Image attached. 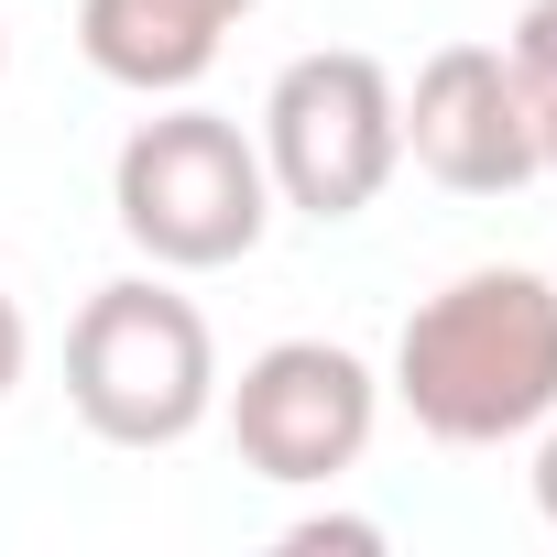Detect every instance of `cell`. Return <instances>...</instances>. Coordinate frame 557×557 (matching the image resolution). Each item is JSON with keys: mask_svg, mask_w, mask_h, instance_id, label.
<instances>
[{"mask_svg": "<svg viewBox=\"0 0 557 557\" xmlns=\"http://www.w3.org/2000/svg\"><path fill=\"white\" fill-rule=\"evenodd\" d=\"M503 55H513V88H524V121H535V175H557V0H524Z\"/></svg>", "mask_w": 557, "mask_h": 557, "instance_id": "8", "label": "cell"}, {"mask_svg": "<svg viewBox=\"0 0 557 557\" xmlns=\"http://www.w3.org/2000/svg\"><path fill=\"white\" fill-rule=\"evenodd\" d=\"M110 219L121 240L153 262V273H219V262H251L262 230H273V175H262V143L230 121V110H153L132 121V143L110 153Z\"/></svg>", "mask_w": 557, "mask_h": 557, "instance_id": "2", "label": "cell"}, {"mask_svg": "<svg viewBox=\"0 0 557 557\" xmlns=\"http://www.w3.org/2000/svg\"><path fill=\"white\" fill-rule=\"evenodd\" d=\"M262 0H77V55L132 99H186Z\"/></svg>", "mask_w": 557, "mask_h": 557, "instance_id": "7", "label": "cell"}, {"mask_svg": "<svg viewBox=\"0 0 557 557\" xmlns=\"http://www.w3.org/2000/svg\"><path fill=\"white\" fill-rule=\"evenodd\" d=\"M394 405L437 448H503L557 416V285L535 262H470L416 296L394 339Z\"/></svg>", "mask_w": 557, "mask_h": 557, "instance_id": "1", "label": "cell"}, {"mask_svg": "<svg viewBox=\"0 0 557 557\" xmlns=\"http://www.w3.org/2000/svg\"><path fill=\"white\" fill-rule=\"evenodd\" d=\"M405 153L448 197H513V186H535V121H524L513 55L503 45H437L416 66V88H405Z\"/></svg>", "mask_w": 557, "mask_h": 557, "instance_id": "6", "label": "cell"}, {"mask_svg": "<svg viewBox=\"0 0 557 557\" xmlns=\"http://www.w3.org/2000/svg\"><path fill=\"white\" fill-rule=\"evenodd\" d=\"M251 143H262L273 208L339 230V219H361V208L394 186V164H405V88H394L383 55L318 45V55H296L285 77L262 88V132H251Z\"/></svg>", "mask_w": 557, "mask_h": 557, "instance_id": "4", "label": "cell"}, {"mask_svg": "<svg viewBox=\"0 0 557 557\" xmlns=\"http://www.w3.org/2000/svg\"><path fill=\"white\" fill-rule=\"evenodd\" d=\"M0 77H12V23H0Z\"/></svg>", "mask_w": 557, "mask_h": 557, "instance_id": "12", "label": "cell"}, {"mask_svg": "<svg viewBox=\"0 0 557 557\" xmlns=\"http://www.w3.org/2000/svg\"><path fill=\"white\" fill-rule=\"evenodd\" d=\"M219 416H230L240 470L318 492V481L361 470V448L383 426V372L339 339H273V350L240 361V383H219Z\"/></svg>", "mask_w": 557, "mask_h": 557, "instance_id": "5", "label": "cell"}, {"mask_svg": "<svg viewBox=\"0 0 557 557\" xmlns=\"http://www.w3.org/2000/svg\"><path fill=\"white\" fill-rule=\"evenodd\" d=\"M535 513H546V524H557V416H546V426H535Z\"/></svg>", "mask_w": 557, "mask_h": 557, "instance_id": "11", "label": "cell"}, {"mask_svg": "<svg viewBox=\"0 0 557 557\" xmlns=\"http://www.w3.org/2000/svg\"><path fill=\"white\" fill-rule=\"evenodd\" d=\"M66 405L110 448H186L219 416V339L175 273H121L66 329Z\"/></svg>", "mask_w": 557, "mask_h": 557, "instance_id": "3", "label": "cell"}, {"mask_svg": "<svg viewBox=\"0 0 557 557\" xmlns=\"http://www.w3.org/2000/svg\"><path fill=\"white\" fill-rule=\"evenodd\" d=\"M23 361H34V329H23V307H12V296H0V405H12Z\"/></svg>", "mask_w": 557, "mask_h": 557, "instance_id": "10", "label": "cell"}, {"mask_svg": "<svg viewBox=\"0 0 557 557\" xmlns=\"http://www.w3.org/2000/svg\"><path fill=\"white\" fill-rule=\"evenodd\" d=\"M329 546H339V557H372L383 524H372V513H296V524H285V557H329Z\"/></svg>", "mask_w": 557, "mask_h": 557, "instance_id": "9", "label": "cell"}]
</instances>
